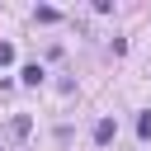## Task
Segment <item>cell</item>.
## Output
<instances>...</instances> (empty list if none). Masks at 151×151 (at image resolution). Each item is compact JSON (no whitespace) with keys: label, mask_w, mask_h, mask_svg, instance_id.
Instances as JSON below:
<instances>
[{"label":"cell","mask_w":151,"mask_h":151,"mask_svg":"<svg viewBox=\"0 0 151 151\" xmlns=\"http://www.w3.org/2000/svg\"><path fill=\"white\" fill-rule=\"evenodd\" d=\"M137 137H151V113H142V118H137Z\"/></svg>","instance_id":"277c9868"},{"label":"cell","mask_w":151,"mask_h":151,"mask_svg":"<svg viewBox=\"0 0 151 151\" xmlns=\"http://www.w3.org/2000/svg\"><path fill=\"white\" fill-rule=\"evenodd\" d=\"M24 80L28 85H42V66H24Z\"/></svg>","instance_id":"3957f363"},{"label":"cell","mask_w":151,"mask_h":151,"mask_svg":"<svg viewBox=\"0 0 151 151\" xmlns=\"http://www.w3.org/2000/svg\"><path fill=\"white\" fill-rule=\"evenodd\" d=\"M28 127H33V123H28V113H19V118L9 123V137H14V142H24V137H28Z\"/></svg>","instance_id":"7a4b0ae2"},{"label":"cell","mask_w":151,"mask_h":151,"mask_svg":"<svg viewBox=\"0 0 151 151\" xmlns=\"http://www.w3.org/2000/svg\"><path fill=\"white\" fill-rule=\"evenodd\" d=\"M113 137H118V123H113V118H99V123H94V142H99V146H109Z\"/></svg>","instance_id":"6da1fadb"},{"label":"cell","mask_w":151,"mask_h":151,"mask_svg":"<svg viewBox=\"0 0 151 151\" xmlns=\"http://www.w3.org/2000/svg\"><path fill=\"white\" fill-rule=\"evenodd\" d=\"M9 61H14V47H9V42H0V66H9Z\"/></svg>","instance_id":"5b68a950"}]
</instances>
